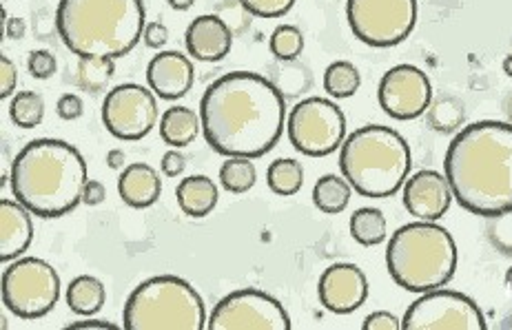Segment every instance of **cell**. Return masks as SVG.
Returning <instances> with one entry per match:
<instances>
[{
	"label": "cell",
	"mask_w": 512,
	"mask_h": 330,
	"mask_svg": "<svg viewBox=\"0 0 512 330\" xmlns=\"http://www.w3.org/2000/svg\"><path fill=\"white\" fill-rule=\"evenodd\" d=\"M202 133L224 158H262L286 127L282 91L253 71H231L211 82L200 100Z\"/></svg>",
	"instance_id": "cell-1"
},
{
	"label": "cell",
	"mask_w": 512,
	"mask_h": 330,
	"mask_svg": "<svg viewBox=\"0 0 512 330\" xmlns=\"http://www.w3.org/2000/svg\"><path fill=\"white\" fill-rule=\"evenodd\" d=\"M444 175L468 213L497 218L512 211V125L481 120L448 144Z\"/></svg>",
	"instance_id": "cell-2"
},
{
	"label": "cell",
	"mask_w": 512,
	"mask_h": 330,
	"mask_svg": "<svg viewBox=\"0 0 512 330\" xmlns=\"http://www.w3.org/2000/svg\"><path fill=\"white\" fill-rule=\"evenodd\" d=\"M87 162L74 144L54 138L27 142L12 162L14 198L38 218H63L83 202Z\"/></svg>",
	"instance_id": "cell-3"
},
{
	"label": "cell",
	"mask_w": 512,
	"mask_h": 330,
	"mask_svg": "<svg viewBox=\"0 0 512 330\" xmlns=\"http://www.w3.org/2000/svg\"><path fill=\"white\" fill-rule=\"evenodd\" d=\"M147 27L142 0H60L56 29L78 58H122Z\"/></svg>",
	"instance_id": "cell-4"
},
{
	"label": "cell",
	"mask_w": 512,
	"mask_h": 330,
	"mask_svg": "<svg viewBox=\"0 0 512 330\" xmlns=\"http://www.w3.org/2000/svg\"><path fill=\"white\" fill-rule=\"evenodd\" d=\"M340 169L364 198H391L411 173V147L391 127L366 125L344 140Z\"/></svg>",
	"instance_id": "cell-5"
},
{
	"label": "cell",
	"mask_w": 512,
	"mask_h": 330,
	"mask_svg": "<svg viewBox=\"0 0 512 330\" xmlns=\"http://www.w3.org/2000/svg\"><path fill=\"white\" fill-rule=\"evenodd\" d=\"M388 273L411 293L444 288L457 271V244L444 226L417 220L397 229L386 251Z\"/></svg>",
	"instance_id": "cell-6"
},
{
	"label": "cell",
	"mask_w": 512,
	"mask_h": 330,
	"mask_svg": "<svg viewBox=\"0 0 512 330\" xmlns=\"http://www.w3.org/2000/svg\"><path fill=\"white\" fill-rule=\"evenodd\" d=\"M204 299L187 280L176 275H156L133 288L125 304V330H204Z\"/></svg>",
	"instance_id": "cell-7"
},
{
	"label": "cell",
	"mask_w": 512,
	"mask_h": 330,
	"mask_svg": "<svg viewBox=\"0 0 512 330\" xmlns=\"http://www.w3.org/2000/svg\"><path fill=\"white\" fill-rule=\"evenodd\" d=\"M60 297V275L40 257L14 260L3 273V302L20 319H40L54 311Z\"/></svg>",
	"instance_id": "cell-8"
},
{
	"label": "cell",
	"mask_w": 512,
	"mask_h": 330,
	"mask_svg": "<svg viewBox=\"0 0 512 330\" xmlns=\"http://www.w3.org/2000/svg\"><path fill=\"white\" fill-rule=\"evenodd\" d=\"M346 18L351 32L364 45L395 47L413 34L417 0H348Z\"/></svg>",
	"instance_id": "cell-9"
},
{
	"label": "cell",
	"mask_w": 512,
	"mask_h": 330,
	"mask_svg": "<svg viewBox=\"0 0 512 330\" xmlns=\"http://www.w3.org/2000/svg\"><path fill=\"white\" fill-rule=\"evenodd\" d=\"M286 131L295 151L326 158L346 140V116L333 100L306 98L291 109Z\"/></svg>",
	"instance_id": "cell-10"
},
{
	"label": "cell",
	"mask_w": 512,
	"mask_h": 330,
	"mask_svg": "<svg viewBox=\"0 0 512 330\" xmlns=\"http://www.w3.org/2000/svg\"><path fill=\"white\" fill-rule=\"evenodd\" d=\"M486 319L475 299L464 293L435 291L422 293L402 319V330H486Z\"/></svg>",
	"instance_id": "cell-11"
},
{
	"label": "cell",
	"mask_w": 512,
	"mask_h": 330,
	"mask_svg": "<svg viewBox=\"0 0 512 330\" xmlns=\"http://www.w3.org/2000/svg\"><path fill=\"white\" fill-rule=\"evenodd\" d=\"M207 330H291V317L275 297L242 288L220 299Z\"/></svg>",
	"instance_id": "cell-12"
},
{
	"label": "cell",
	"mask_w": 512,
	"mask_h": 330,
	"mask_svg": "<svg viewBox=\"0 0 512 330\" xmlns=\"http://www.w3.org/2000/svg\"><path fill=\"white\" fill-rule=\"evenodd\" d=\"M102 122L118 140L136 142L147 138L158 125L156 94L136 82L114 87L102 102Z\"/></svg>",
	"instance_id": "cell-13"
},
{
	"label": "cell",
	"mask_w": 512,
	"mask_h": 330,
	"mask_svg": "<svg viewBox=\"0 0 512 330\" xmlns=\"http://www.w3.org/2000/svg\"><path fill=\"white\" fill-rule=\"evenodd\" d=\"M377 100L384 113L395 120H415L424 116L433 102V85L415 65H397L380 80Z\"/></svg>",
	"instance_id": "cell-14"
},
{
	"label": "cell",
	"mask_w": 512,
	"mask_h": 330,
	"mask_svg": "<svg viewBox=\"0 0 512 330\" xmlns=\"http://www.w3.org/2000/svg\"><path fill=\"white\" fill-rule=\"evenodd\" d=\"M320 304L335 315H348L364 306L368 297V280L357 264H331L317 284Z\"/></svg>",
	"instance_id": "cell-15"
},
{
	"label": "cell",
	"mask_w": 512,
	"mask_h": 330,
	"mask_svg": "<svg viewBox=\"0 0 512 330\" xmlns=\"http://www.w3.org/2000/svg\"><path fill=\"white\" fill-rule=\"evenodd\" d=\"M453 189L446 180V175L433 169L417 171L404 182L402 187V200L406 211L413 215L415 220L422 222H437L448 213L450 204H453Z\"/></svg>",
	"instance_id": "cell-16"
},
{
	"label": "cell",
	"mask_w": 512,
	"mask_h": 330,
	"mask_svg": "<svg viewBox=\"0 0 512 330\" xmlns=\"http://www.w3.org/2000/svg\"><path fill=\"white\" fill-rule=\"evenodd\" d=\"M149 89L162 100H180L196 82V69L180 51H160L147 67Z\"/></svg>",
	"instance_id": "cell-17"
},
{
	"label": "cell",
	"mask_w": 512,
	"mask_h": 330,
	"mask_svg": "<svg viewBox=\"0 0 512 330\" xmlns=\"http://www.w3.org/2000/svg\"><path fill=\"white\" fill-rule=\"evenodd\" d=\"M184 45L189 56L202 63H220L229 56L233 47V34L229 25L220 16L202 14L191 20V25L184 32Z\"/></svg>",
	"instance_id": "cell-18"
},
{
	"label": "cell",
	"mask_w": 512,
	"mask_h": 330,
	"mask_svg": "<svg viewBox=\"0 0 512 330\" xmlns=\"http://www.w3.org/2000/svg\"><path fill=\"white\" fill-rule=\"evenodd\" d=\"M32 211L18 200H0V262H14L34 240Z\"/></svg>",
	"instance_id": "cell-19"
},
{
	"label": "cell",
	"mask_w": 512,
	"mask_h": 330,
	"mask_svg": "<svg viewBox=\"0 0 512 330\" xmlns=\"http://www.w3.org/2000/svg\"><path fill=\"white\" fill-rule=\"evenodd\" d=\"M118 195L131 209H149L162 195L158 171L145 162L129 164L118 178Z\"/></svg>",
	"instance_id": "cell-20"
},
{
	"label": "cell",
	"mask_w": 512,
	"mask_h": 330,
	"mask_svg": "<svg viewBox=\"0 0 512 330\" xmlns=\"http://www.w3.org/2000/svg\"><path fill=\"white\" fill-rule=\"evenodd\" d=\"M218 198V187L207 175H189L176 189L178 206L189 218H207L218 204Z\"/></svg>",
	"instance_id": "cell-21"
},
{
	"label": "cell",
	"mask_w": 512,
	"mask_h": 330,
	"mask_svg": "<svg viewBox=\"0 0 512 330\" xmlns=\"http://www.w3.org/2000/svg\"><path fill=\"white\" fill-rule=\"evenodd\" d=\"M202 129V120L189 107H171L160 118V138L171 149H182L196 142Z\"/></svg>",
	"instance_id": "cell-22"
},
{
	"label": "cell",
	"mask_w": 512,
	"mask_h": 330,
	"mask_svg": "<svg viewBox=\"0 0 512 330\" xmlns=\"http://www.w3.org/2000/svg\"><path fill=\"white\" fill-rule=\"evenodd\" d=\"M67 306L71 313L80 317H91L100 313V308L107 302V291L94 275H78L76 280H71L67 286Z\"/></svg>",
	"instance_id": "cell-23"
},
{
	"label": "cell",
	"mask_w": 512,
	"mask_h": 330,
	"mask_svg": "<svg viewBox=\"0 0 512 330\" xmlns=\"http://www.w3.org/2000/svg\"><path fill=\"white\" fill-rule=\"evenodd\" d=\"M353 198L351 182L342 175H322L313 187V204L326 215H340Z\"/></svg>",
	"instance_id": "cell-24"
},
{
	"label": "cell",
	"mask_w": 512,
	"mask_h": 330,
	"mask_svg": "<svg viewBox=\"0 0 512 330\" xmlns=\"http://www.w3.org/2000/svg\"><path fill=\"white\" fill-rule=\"evenodd\" d=\"M351 237L362 246H377L382 244L388 237V222L386 215L380 209H373V206H364V209H357L351 215Z\"/></svg>",
	"instance_id": "cell-25"
},
{
	"label": "cell",
	"mask_w": 512,
	"mask_h": 330,
	"mask_svg": "<svg viewBox=\"0 0 512 330\" xmlns=\"http://www.w3.org/2000/svg\"><path fill=\"white\" fill-rule=\"evenodd\" d=\"M362 85V74L348 60H335L324 71V91L335 100H344L357 94Z\"/></svg>",
	"instance_id": "cell-26"
},
{
	"label": "cell",
	"mask_w": 512,
	"mask_h": 330,
	"mask_svg": "<svg viewBox=\"0 0 512 330\" xmlns=\"http://www.w3.org/2000/svg\"><path fill=\"white\" fill-rule=\"evenodd\" d=\"M266 184L275 195L282 198H291L298 193L304 184V169L298 160L293 158H280L271 162L269 171H266Z\"/></svg>",
	"instance_id": "cell-27"
},
{
	"label": "cell",
	"mask_w": 512,
	"mask_h": 330,
	"mask_svg": "<svg viewBox=\"0 0 512 330\" xmlns=\"http://www.w3.org/2000/svg\"><path fill=\"white\" fill-rule=\"evenodd\" d=\"M428 125L439 133H453L464 125L466 109L464 102L455 96H439L437 100L430 102L426 111Z\"/></svg>",
	"instance_id": "cell-28"
},
{
	"label": "cell",
	"mask_w": 512,
	"mask_h": 330,
	"mask_svg": "<svg viewBox=\"0 0 512 330\" xmlns=\"http://www.w3.org/2000/svg\"><path fill=\"white\" fill-rule=\"evenodd\" d=\"M9 118L20 129H36L45 118V100L36 91H20L9 102Z\"/></svg>",
	"instance_id": "cell-29"
},
{
	"label": "cell",
	"mask_w": 512,
	"mask_h": 330,
	"mask_svg": "<svg viewBox=\"0 0 512 330\" xmlns=\"http://www.w3.org/2000/svg\"><path fill=\"white\" fill-rule=\"evenodd\" d=\"M255 180H258V169L251 158H227L220 167V184L229 193H247L253 189Z\"/></svg>",
	"instance_id": "cell-30"
},
{
	"label": "cell",
	"mask_w": 512,
	"mask_h": 330,
	"mask_svg": "<svg viewBox=\"0 0 512 330\" xmlns=\"http://www.w3.org/2000/svg\"><path fill=\"white\" fill-rule=\"evenodd\" d=\"M271 54L282 60V63H293L298 60L304 51V36L295 25H280L275 27L269 40Z\"/></svg>",
	"instance_id": "cell-31"
},
{
	"label": "cell",
	"mask_w": 512,
	"mask_h": 330,
	"mask_svg": "<svg viewBox=\"0 0 512 330\" xmlns=\"http://www.w3.org/2000/svg\"><path fill=\"white\" fill-rule=\"evenodd\" d=\"M116 60L111 58H80L78 85L89 91H100L114 78Z\"/></svg>",
	"instance_id": "cell-32"
},
{
	"label": "cell",
	"mask_w": 512,
	"mask_h": 330,
	"mask_svg": "<svg viewBox=\"0 0 512 330\" xmlns=\"http://www.w3.org/2000/svg\"><path fill=\"white\" fill-rule=\"evenodd\" d=\"M295 3L298 0H240V5L258 18H282L291 12Z\"/></svg>",
	"instance_id": "cell-33"
},
{
	"label": "cell",
	"mask_w": 512,
	"mask_h": 330,
	"mask_svg": "<svg viewBox=\"0 0 512 330\" xmlns=\"http://www.w3.org/2000/svg\"><path fill=\"white\" fill-rule=\"evenodd\" d=\"M490 222H493L488 226L490 242H493L501 253L512 255V211L497 215V218H490Z\"/></svg>",
	"instance_id": "cell-34"
},
{
	"label": "cell",
	"mask_w": 512,
	"mask_h": 330,
	"mask_svg": "<svg viewBox=\"0 0 512 330\" xmlns=\"http://www.w3.org/2000/svg\"><path fill=\"white\" fill-rule=\"evenodd\" d=\"M27 69H29V74H32L34 78L47 80V78L54 76L56 69H58L56 56L51 54V51H47V49H36L27 58Z\"/></svg>",
	"instance_id": "cell-35"
},
{
	"label": "cell",
	"mask_w": 512,
	"mask_h": 330,
	"mask_svg": "<svg viewBox=\"0 0 512 330\" xmlns=\"http://www.w3.org/2000/svg\"><path fill=\"white\" fill-rule=\"evenodd\" d=\"M56 113L67 122L78 120L85 113V102L76 94H65V96H60L56 102Z\"/></svg>",
	"instance_id": "cell-36"
},
{
	"label": "cell",
	"mask_w": 512,
	"mask_h": 330,
	"mask_svg": "<svg viewBox=\"0 0 512 330\" xmlns=\"http://www.w3.org/2000/svg\"><path fill=\"white\" fill-rule=\"evenodd\" d=\"M18 85V69L7 56H0V98H9Z\"/></svg>",
	"instance_id": "cell-37"
},
{
	"label": "cell",
	"mask_w": 512,
	"mask_h": 330,
	"mask_svg": "<svg viewBox=\"0 0 512 330\" xmlns=\"http://www.w3.org/2000/svg\"><path fill=\"white\" fill-rule=\"evenodd\" d=\"M364 330H402V319H397L388 311H375L364 319Z\"/></svg>",
	"instance_id": "cell-38"
},
{
	"label": "cell",
	"mask_w": 512,
	"mask_h": 330,
	"mask_svg": "<svg viewBox=\"0 0 512 330\" xmlns=\"http://www.w3.org/2000/svg\"><path fill=\"white\" fill-rule=\"evenodd\" d=\"M160 169L167 175V178H180L184 169H187V160H184V156L178 149H171L165 153V156H162Z\"/></svg>",
	"instance_id": "cell-39"
},
{
	"label": "cell",
	"mask_w": 512,
	"mask_h": 330,
	"mask_svg": "<svg viewBox=\"0 0 512 330\" xmlns=\"http://www.w3.org/2000/svg\"><path fill=\"white\" fill-rule=\"evenodd\" d=\"M142 40L149 49H162L169 43V29L165 23H149L145 27V34H142Z\"/></svg>",
	"instance_id": "cell-40"
},
{
	"label": "cell",
	"mask_w": 512,
	"mask_h": 330,
	"mask_svg": "<svg viewBox=\"0 0 512 330\" xmlns=\"http://www.w3.org/2000/svg\"><path fill=\"white\" fill-rule=\"evenodd\" d=\"M107 200V189L105 184L98 180H87L85 184V193H83V202L87 206H98Z\"/></svg>",
	"instance_id": "cell-41"
},
{
	"label": "cell",
	"mask_w": 512,
	"mask_h": 330,
	"mask_svg": "<svg viewBox=\"0 0 512 330\" xmlns=\"http://www.w3.org/2000/svg\"><path fill=\"white\" fill-rule=\"evenodd\" d=\"M5 18V38H12V40H23L25 32H27V25L23 18H9L7 12H3Z\"/></svg>",
	"instance_id": "cell-42"
},
{
	"label": "cell",
	"mask_w": 512,
	"mask_h": 330,
	"mask_svg": "<svg viewBox=\"0 0 512 330\" xmlns=\"http://www.w3.org/2000/svg\"><path fill=\"white\" fill-rule=\"evenodd\" d=\"M65 330H120V326L111 322H102V319H89V322L67 324Z\"/></svg>",
	"instance_id": "cell-43"
},
{
	"label": "cell",
	"mask_w": 512,
	"mask_h": 330,
	"mask_svg": "<svg viewBox=\"0 0 512 330\" xmlns=\"http://www.w3.org/2000/svg\"><path fill=\"white\" fill-rule=\"evenodd\" d=\"M125 162H127V156H125V151L122 149H111L109 153H107V164H109V169H125Z\"/></svg>",
	"instance_id": "cell-44"
},
{
	"label": "cell",
	"mask_w": 512,
	"mask_h": 330,
	"mask_svg": "<svg viewBox=\"0 0 512 330\" xmlns=\"http://www.w3.org/2000/svg\"><path fill=\"white\" fill-rule=\"evenodd\" d=\"M167 3H169L173 9H178V12H187V9H191L193 3H196V0H167Z\"/></svg>",
	"instance_id": "cell-45"
},
{
	"label": "cell",
	"mask_w": 512,
	"mask_h": 330,
	"mask_svg": "<svg viewBox=\"0 0 512 330\" xmlns=\"http://www.w3.org/2000/svg\"><path fill=\"white\" fill-rule=\"evenodd\" d=\"M504 111H506V120L510 122L512 125V96L506 100V105H504Z\"/></svg>",
	"instance_id": "cell-46"
},
{
	"label": "cell",
	"mask_w": 512,
	"mask_h": 330,
	"mask_svg": "<svg viewBox=\"0 0 512 330\" xmlns=\"http://www.w3.org/2000/svg\"><path fill=\"white\" fill-rule=\"evenodd\" d=\"M504 69H506V74L508 76H512V54L506 58V63H504Z\"/></svg>",
	"instance_id": "cell-47"
}]
</instances>
